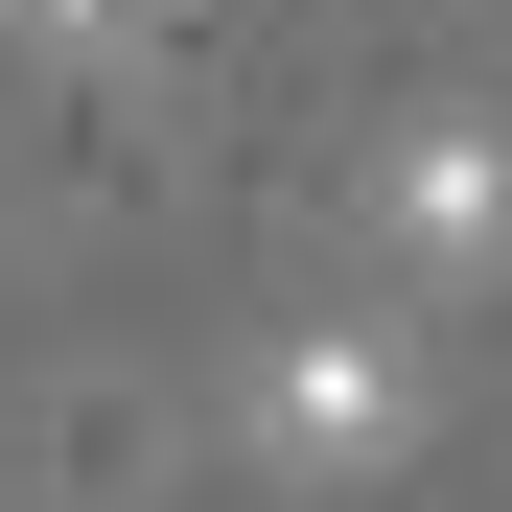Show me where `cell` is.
Instances as JSON below:
<instances>
[{"label": "cell", "mask_w": 512, "mask_h": 512, "mask_svg": "<svg viewBox=\"0 0 512 512\" xmlns=\"http://www.w3.org/2000/svg\"><path fill=\"white\" fill-rule=\"evenodd\" d=\"M373 256H396L419 303H466L489 256H512V140H489V117H419V140L373 163Z\"/></svg>", "instance_id": "2"}, {"label": "cell", "mask_w": 512, "mask_h": 512, "mask_svg": "<svg viewBox=\"0 0 512 512\" xmlns=\"http://www.w3.org/2000/svg\"><path fill=\"white\" fill-rule=\"evenodd\" d=\"M0 24H24V47H70V70H94V47H140V0H0Z\"/></svg>", "instance_id": "3"}, {"label": "cell", "mask_w": 512, "mask_h": 512, "mask_svg": "<svg viewBox=\"0 0 512 512\" xmlns=\"http://www.w3.org/2000/svg\"><path fill=\"white\" fill-rule=\"evenodd\" d=\"M396 443H419V350L396 326H280V350H256V466L280 489H350Z\"/></svg>", "instance_id": "1"}]
</instances>
